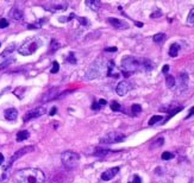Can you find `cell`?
<instances>
[{
	"mask_svg": "<svg viewBox=\"0 0 194 183\" xmlns=\"http://www.w3.org/2000/svg\"><path fill=\"white\" fill-rule=\"evenodd\" d=\"M122 68L123 73L129 74L136 73V71H150L154 68V64L150 60L147 58H137L134 56H125L122 60Z\"/></svg>",
	"mask_w": 194,
	"mask_h": 183,
	"instance_id": "6da1fadb",
	"label": "cell"
},
{
	"mask_svg": "<svg viewBox=\"0 0 194 183\" xmlns=\"http://www.w3.org/2000/svg\"><path fill=\"white\" fill-rule=\"evenodd\" d=\"M5 115V119L8 120V121H13L17 119V116H18V111L16 108H7L4 113Z\"/></svg>",
	"mask_w": 194,
	"mask_h": 183,
	"instance_id": "9a60e30c",
	"label": "cell"
},
{
	"mask_svg": "<svg viewBox=\"0 0 194 183\" xmlns=\"http://www.w3.org/2000/svg\"><path fill=\"white\" fill-rule=\"evenodd\" d=\"M119 166H114V168H111V169H108V170H106V171H104L101 174V180L102 181H110V180H112L115 175H117L118 173H119Z\"/></svg>",
	"mask_w": 194,
	"mask_h": 183,
	"instance_id": "7c38bea8",
	"label": "cell"
},
{
	"mask_svg": "<svg viewBox=\"0 0 194 183\" xmlns=\"http://www.w3.org/2000/svg\"><path fill=\"white\" fill-rule=\"evenodd\" d=\"M85 4H86V6L88 8L93 10V11H98L99 7H100V5H101V3L99 1V0H87Z\"/></svg>",
	"mask_w": 194,
	"mask_h": 183,
	"instance_id": "e0dca14e",
	"label": "cell"
},
{
	"mask_svg": "<svg viewBox=\"0 0 194 183\" xmlns=\"http://www.w3.org/2000/svg\"><path fill=\"white\" fill-rule=\"evenodd\" d=\"M13 62H15V58H8L7 61H5V62H3V63H0V70L5 69L6 67H8V65L12 64Z\"/></svg>",
	"mask_w": 194,
	"mask_h": 183,
	"instance_id": "4316f807",
	"label": "cell"
},
{
	"mask_svg": "<svg viewBox=\"0 0 194 183\" xmlns=\"http://www.w3.org/2000/svg\"><path fill=\"white\" fill-rule=\"evenodd\" d=\"M44 21H45V20H44V19H42V20H40V21L35 23V24H30V25H29V29H40Z\"/></svg>",
	"mask_w": 194,
	"mask_h": 183,
	"instance_id": "4dcf8cb0",
	"label": "cell"
},
{
	"mask_svg": "<svg viewBox=\"0 0 194 183\" xmlns=\"http://www.w3.org/2000/svg\"><path fill=\"white\" fill-rule=\"evenodd\" d=\"M7 26H8V21L5 18L0 19V29H5V28H7Z\"/></svg>",
	"mask_w": 194,
	"mask_h": 183,
	"instance_id": "e575fe53",
	"label": "cell"
},
{
	"mask_svg": "<svg viewBox=\"0 0 194 183\" xmlns=\"http://www.w3.org/2000/svg\"><path fill=\"white\" fill-rule=\"evenodd\" d=\"M125 134L120 132H110L106 136H104L100 139L101 144H115V143H122L125 140Z\"/></svg>",
	"mask_w": 194,
	"mask_h": 183,
	"instance_id": "8992f818",
	"label": "cell"
},
{
	"mask_svg": "<svg viewBox=\"0 0 194 183\" xmlns=\"http://www.w3.org/2000/svg\"><path fill=\"white\" fill-rule=\"evenodd\" d=\"M130 89H131L130 83L126 82V81H122V82H119V83L117 85L115 92H117V94H118L119 96H124V95L127 94V92L130 90Z\"/></svg>",
	"mask_w": 194,
	"mask_h": 183,
	"instance_id": "30bf717a",
	"label": "cell"
},
{
	"mask_svg": "<svg viewBox=\"0 0 194 183\" xmlns=\"http://www.w3.org/2000/svg\"><path fill=\"white\" fill-rule=\"evenodd\" d=\"M16 44L13 43V44H10L3 52H1V55H0V56H1V57H6V56H8V55H11L12 54V52H13L15 50H16Z\"/></svg>",
	"mask_w": 194,
	"mask_h": 183,
	"instance_id": "ffe728a7",
	"label": "cell"
},
{
	"mask_svg": "<svg viewBox=\"0 0 194 183\" xmlns=\"http://www.w3.org/2000/svg\"><path fill=\"white\" fill-rule=\"evenodd\" d=\"M192 115H194V106H193V107L189 110V113H188V115L186 116V119H188V118H191Z\"/></svg>",
	"mask_w": 194,
	"mask_h": 183,
	"instance_id": "60d3db41",
	"label": "cell"
},
{
	"mask_svg": "<svg viewBox=\"0 0 194 183\" xmlns=\"http://www.w3.org/2000/svg\"><path fill=\"white\" fill-rule=\"evenodd\" d=\"M161 15H162V12H161L160 10H157L156 12H154L152 15H151V18H156V17H160Z\"/></svg>",
	"mask_w": 194,
	"mask_h": 183,
	"instance_id": "74e56055",
	"label": "cell"
},
{
	"mask_svg": "<svg viewBox=\"0 0 194 183\" xmlns=\"http://www.w3.org/2000/svg\"><path fill=\"white\" fill-rule=\"evenodd\" d=\"M163 143H164V138L163 137H160V138H157V139H155L151 144H150V149L151 150H154V149H157V148H160V146H162L163 145Z\"/></svg>",
	"mask_w": 194,
	"mask_h": 183,
	"instance_id": "d6986e66",
	"label": "cell"
},
{
	"mask_svg": "<svg viewBox=\"0 0 194 183\" xmlns=\"http://www.w3.org/2000/svg\"><path fill=\"white\" fill-rule=\"evenodd\" d=\"M179 51H180V45L177 43L172 44L170 48H169V56L170 57H176L177 54H179Z\"/></svg>",
	"mask_w": 194,
	"mask_h": 183,
	"instance_id": "ac0fdd59",
	"label": "cell"
},
{
	"mask_svg": "<svg viewBox=\"0 0 194 183\" xmlns=\"http://www.w3.org/2000/svg\"><path fill=\"white\" fill-rule=\"evenodd\" d=\"M56 111H57V108H56V107H53L49 114H50V115H55V114H56Z\"/></svg>",
	"mask_w": 194,
	"mask_h": 183,
	"instance_id": "ee69618b",
	"label": "cell"
},
{
	"mask_svg": "<svg viewBox=\"0 0 194 183\" xmlns=\"http://www.w3.org/2000/svg\"><path fill=\"white\" fill-rule=\"evenodd\" d=\"M106 51H117V48H107V49H105Z\"/></svg>",
	"mask_w": 194,
	"mask_h": 183,
	"instance_id": "f6af8a7d",
	"label": "cell"
},
{
	"mask_svg": "<svg viewBox=\"0 0 194 183\" xmlns=\"http://www.w3.org/2000/svg\"><path fill=\"white\" fill-rule=\"evenodd\" d=\"M61 161L62 164L69 170L75 169L79 165V161H80V156L74 151H66L61 155Z\"/></svg>",
	"mask_w": 194,
	"mask_h": 183,
	"instance_id": "277c9868",
	"label": "cell"
},
{
	"mask_svg": "<svg viewBox=\"0 0 194 183\" xmlns=\"http://www.w3.org/2000/svg\"><path fill=\"white\" fill-rule=\"evenodd\" d=\"M136 25L137 26H143V24H142V23H136Z\"/></svg>",
	"mask_w": 194,
	"mask_h": 183,
	"instance_id": "7dc6e473",
	"label": "cell"
},
{
	"mask_svg": "<svg viewBox=\"0 0 194 183\" xmlns=\"http://www.w3.org/2000/svg\"><path fill=\"white\" fill-rule=\"evenodd\" d=\"M90 107H92V110H94V111H98V110L100 108V105H99L97 101H94V102L92 103V106H90Z\"/></svg>",
	"mask_w": 194,
	"mask_h": 183,
	"instance_id": "8d00e7d4",
	"label": "cell"
},
{
	"mask_svg": "<svg viewBox=\"0 0 194 183\" xmlns=\"http://www.w3.org/2000/svg\"><path fill=\"white\" fill-rule=\"evenodd\" d=\"M107 21L113 26L115 29H119V30H125L129 28V24L122 19H118V18H108Z\"/></svg>",
	"mask_w": 194,
	"mask_h": 183,
	"instance_id": "9c48e42d",
	"label": "cell"
},
{
	"mask_svg": "<svg viewBox=\"0 0 194 183\" xmlns=\"http://www.w3.org/2000/svg\"><path fill=\"white\" fill-rule=\"evenodd\" d=\"M152 39H154L155 43H161V42H163L165 39V35L164 33H156L152 37Z\"/></svg>",
	"mask_w": 194,
	"mask_h": 183,
	"instance_id": "d4e9b609",
	"label": "cell"
},
{
	"mask_svg": "<svg viewBox=\"0 0 194 183\" xmlns=\"http://www.w3.org/2000/svg\"><path fill=\"white\" fill-rule=\"evenodd\" d=\"M56 98H58V88H51L50 90H48L47 93L43 95V98H42V101L43 102H47V101H51V100H54V99H56Z\"/></svg>",
	"mask_w": 194,
	"mask_h": 183,
	"instance_id": "5bb4252c",
	"label": "cell"
},
{
	"mask_svg": "<svg viewBox=\"0 0 194 183\" xmlns=\"http://www.w3.org/2000/svg\"><path fill=\"white\" fill-rule=\"evenodd\" d=\"M41 45H42V41H41V39L37 38V37H33V38L28 39L25 43H23L22 46H19L18 52H19L20 55H23V56H30Z\"/></svg>",
	"mask_w": 194,
	"mask_h": 183,
	"instance_id": "3957f363",
	"label": "cell"
},
{
	"mask_svg": "<svg viewBox=\"0 0 194 183\" xmlns=\"http://www.w3.org/2000/svg\"><path fill=\"white\" fill-rule=\"evenodd\" d=\"M16 181L17 183H44L45 175L40 169L26 168L16 173Z\"/></svg>",
	"mask_w": 194,
	"mask_h": 183,
	"instance_id": "7a4b0ae2",
	"label": "cell"
},
{
	"mask_svg": "<svg viewBox=\"0 0 194 183\" xmlns=\"http://www.w3.org/2000/svg\"><path fill=\"white\" fill-rule=\"evenodd\" d=\"M182 110H184V107H177V108H175V110L170 111V112H169V114H168V116H167V118H165V119H164V123H165V121H168V120H169V119H170V118H172V116H174V115H175L176 113L181 112V111H182ZM164 123H163V124H164Z\"/></svg>",
	"mask_w": 194,
	"mask_h": 183,
	"instance_id": "484cf974",
	"label": "cell"
},
{
	"mask_svg": "<svg viewBox=\"0 0 194 183\" xmlns=\"http://www.w3.org/2000/svg\"><path fill=\"white\" fill-rule=\"evenodd\" d=\"M168 70H169V65L165 64L164 67L162 68V73H163V74H167V73H168Z\"/></svg>",
	"mask_w": 194,
	"mask_h": 183,
	"instance_id": "b9f144b4",
	"label": "cell"
},
{
	"mask_svg": "<svg viewBox=\"0 0 194 183\" xmlns=\"http://www.w3.org/2000/svg\"><path fill=\"white\" fill-rule=\"evenodd\" d=\"M30 137V133L28 132L26 130H23V131H19L17 133V141H23L25 139H28Z\"/></svg>",
	"mask_w": 194,
	"mask_h": 183,
	"instance_id": "44dd1931",
	"label": "cell"
},
{
	"mask_svg": "<svg viewBox=\"0 0 194 183\" xmlns=\"http://www.w3.org/2000/svg\"><path fill=\"white\" fill-rule=\"evenodd\" d=\"M4 163V156L3 153H0V164H3Z\"/></svg>",
	"mask_w": 194,
	"mask_h": 183,
	"instance_id": "bcb514c9",
	"label": "cell"
},
{
	"mask_svg": "<svg viewBox=\"0 0 194 183\" xmlns=\"http://www.w3.org/2000/svg\"><path fill=\"white\" fill-rule=\"evenodd\" d=\"M165 85H167L168 88H173V87L176 85L175 77H174L173 75H167V76H165Z\"/></svg>",
	"mask_w": 194,
	"mask_h": 183,
	"instance_id": "603a6c76",
	"label": "cell"
},
{
	"mask_svg": "<svg viewBox=\"0 0 194 183\" xmlns=\"http://www.w3.org/2000/svg\"><path fill=\"white\" fill-rule=\"evenodd\" d=\"M111 110L114 111V112L120 111V103H118L117 101H113V102L111 103Z\"/></svg>",
	"mask_w": 194,
	"mask_h": 183,
	"instance_id": "1f68e13d",
	"label": "cell"
},
{
	"mask_svg": "<svg viewBox=\"0 0 194 183\" xmlns=\"http://www.w3.org/2000/svg\"><path fill=\"white\" fill-rule=\"evenodd\" d=\"M188 74L181 73L179 75V92H185L188 88Z\"/></svg>",
	"mask_w": 194,
	"mask_h": 183,
	"instance_id": "8fae6325",
	"label": "cell"
},
{
	"mask_svg": "<svg viewBox=\"0 0 194 183\" xmlns=\"http://www.w3.org/2000/svg\"><path fill=\"white\" fill-rule=\"evenodd\" d=\"M77 20H79V21H80V23H81L82 25H85V26H86V25H88V21H87V20H86L85 18H81V17H77Z\"/></svg>",
	"mask_w": 194,
	"mask_h": 183,
	"instance_id": "f35d334b",
	"label": "cell"
},
{
	"mask_svg": "<svg viewBox=\"0 0 194 183\" xmlns=\"http://www.w3.org/2000/svg\"><path fill=\"white\" fill-rule=\"evenodd\" d=\"M44 113H47V108H45L44 106L37 107V108H35V110L29 111L28 113H25V115L23 116V120H24L25 123H28V121H30V120H32V119H36V118L42 116Z\"/></svg>",
	"mask_w": 194,
	"mask_h": 183,
	"instance_id": "ba28073f",
	"label": "cell"
},
{
	"mask_svg": "<svg viewBox=\"0 0 194 183\" xmlns=\"http://www.w3.org/2000/svg\"><path fill=\"white\" fill-rule=\"evenodd\" d=\"M131 111H132V113H134V114H138V113H140V112H142V107H140V105H138V103L132 105Z\"/></svg>",
	"mask_w": 194,
	"mask_h": 183,
	"instance_id": "f546056e",
	"label": "cell"
},
{
	"mask_svg": "<svg viewBox=\"0 0 194 183\" xmlns=\"http://www.w3.org/2000/svg\"><path fill=\"white\" fill-rule=\"evenodd\" d=\"M60 48V44L56 42V41H53L51 42V48H50V51H55V50H57Z\"/></svg>",
	"mask_w": 194,
	"mask_h": 183,
	"instance_id": "d590c367",
	"label": "cell"
},
{
	"mask_svg": "<svg viewBox=\"0 0 194 183\" xmlns=\"http://www.w3.org/2000/svg\"><path fill=\"white\" fill-rule=\"evenodd\" d=\"M110 152H111V150L97 148V149H95V151L93 152V155H94V156H97V157H105V156H107Z\"/></svg>",
	"mask_w": 194,
	"mask_h": 183,
	"instance_id": "7402d4cb",
	"label": "cell"
},
{
	"mask_svg": "<svg viewBox=\"0 0 194 183\" xmlns=\"http://www.w3.org/2000/svg\"><path fill=\"white\" fill-rule=\"evenodd\" d=\"M35 150V148L32 146V145H30V146H25V148H23V149H20V150H18V151H16L13 155L11 156V158H10V161H8V163L5 165V171H7V170L10 169V166L13 164L17 159H19L20 157H23L24 155H26V153H29V152H32Z\"/></svg>",
	"mask_w": 194,
	"mask_h": 183,
	"instance_id": "52a82bcc",
	"label": "cell"
},
{
	"mask_svg": "<svg viewBox=\"0 0 194 183\" xmlns=\"http://www.w3.org/2000/svg\"><path fill=\"white\" fill-rule=\"evenodd\" d=\"M104 61L102 60H97L95 62H93L92 64L88 67L87 71H86V78L87 80H93V78L99 77L102 71H104Z\"/></svg>",
	"mask_w": 194,
	"mask_h": 183,
	"instance_id": "5b68a950",
	"label": "cell"
},
{
	"mask_svg": "<svg viewBox=\"0 0 194 183\" xmlns=\"http://www.w3.org/2000/svg\"><path fill=\"white\" fill-rule=\"evenodd\" d=\"M163 120V118H162V115H154V116H151L150 118V120H149V125L150 126H152V125H155V124H157V123H160V121H162Z\"/></svg>",
	"mask_w": 194,
	"mask_h": 183,
	"instance_id": "cb8c5ba5",
	"label": "cell"
},
{
	"mask_svg": "<svg viewBox=\"0 0 194 183\" xmlns=\"http://www.w3.org/2000/svg\"><path fill=\"white\" fill-rule=\"evenodd\" d=\"M68 62L69 63H76V60H75V57H74V55H69V57H68Z\"/></svg>",
	"mask_w": 194,
	"mask_h": 183,
	"instance_id": "ab89813d",
	"label": "cell"
},
{
	"mask_svg": "<svg viewBox=\"0 0 194 183\" xmlns=\"http://www.w3.org/2000/svg\"><path fill=\"white\" fill-rule=\"evenodd\" d=\"M187 23L189 25H194V8H192L188 13V17H187Z\"/></svg>",
	"mask_w": 194,
	"mask_h": 183,
	"instance_id": "83f0119b",
	"label": "cell"
},
{
	"mask_svg": "<svg viewBox=\"0 0 194 183\" xmlns=\"http://www.w3.org/2000/svg\"><path fill=\"white\" fill-rule=\"evenodd\" d=\"M129 183H142V180L138 175H135L130 181H129Z\"/></svg>",
	"mask_w": 194,
	"mask_h": 183,
	"instance_id": "836d02e7",
	"label": "cell"
},
{
	"mask_svg": "<svg viewBox=\"0 0 194 183\" xmlns=\"http://www.w3.org/2000/svg\"><path fill=\"white\" fill-rule=\"evenodd\" d=\"M67 7H68L67 1H60V3H55V4L51 3L50 6H47V10L56 12V11H64V10H67Z\"/></svg>",
	"mask_w": 194,
	"mask_h": 183,
	"instance_id": "4fadbf2b",
	"label": "cell"
},
{
	"mask_svg": "<svg viewBox=\"0 0 194 183\" xmlns=\"http://www.w3.org/2000/svg\"><path fill=\"white\" fill-rule=\"evenodd\" d=\"M58 69H60V65H58V63L57 62H54L53 63V68H51V73H53V74H56L57 71H58Z\"/></svg>",
	"mask_w": 194,
	"mask_h": 183,
	"instance_id": "d6a6232c",
	"label": "cell"
},
{
	"mask_svg": "<svg viewBox=\"0 0 194 183\" xmlns=\"http://www.w3.org/2000/svg\"><path fill=\"white\" fill-rule=\"evenodd\" d=\"M10 17H11L12 19H15V20H20V19H23V17H24L23 11H20V10L17 8V7H13V8L10 11Z\"/></svg>",
	"mask_w": 194,
	"mask_h": 183,
	"instance_id": "2e32d148",
	"label": "cell"
},
{
	"mask_svg": "<svg viewBox=\"0 0 194 183\" xmlns=\"http://www.w3.org/2000/svg\"><path fill=\"white\" fill-rule=\"evenodd\" d=\"M98 103L100 105V107H101V106H105V105H106V100H104V99H100V100L98 101Z\"/></svg>",
	"mask_w": 194,
	"mask_h": 183,
	"instance_id": "7bdbcfd3",
	"label": "cell"
},
{
	"mask_svg": "<svg viewBox=\"0 0 194 183\" xmlns=\"http://www.w3.org/2000/svg\"><path fill=\"white\" fill-rule=\"evenodd\" d=\"M161 157H162L163 161H169V159H172L173 157H174V153H172V152H169V151H165V152L162 153Z\"/></svg>",
	"mask_w": 194,
	"mask_h": 183,
	"instance_id": "f1b7e54d",
	"label": "cell"
}]
</instances>
